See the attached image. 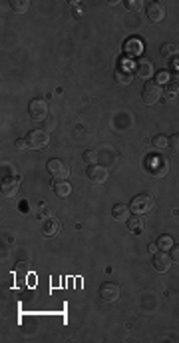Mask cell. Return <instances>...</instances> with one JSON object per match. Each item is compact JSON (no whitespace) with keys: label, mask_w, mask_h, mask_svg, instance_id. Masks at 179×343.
I'll use <instances>...</instances> for the list:
<instances>
[{"label":"cell","mask_w":179,"mask_h":343,"mask_svg":"<svg viewBox=\"0 0 179 343\" xmlns=\"http://www.w3.org/2000/svg\"><path fill=\"white\" fill-rule=\"evenodd\" d=\"M100 298L108 304H114L116 300H119V285L118 283H112V281H106L102 283L100 287Z\"/></svg>","instance_id":"obj_7"},{"label":"cell","mask_w":179,"mask_h":343,"mask_svg":"<svg viewBox=\"0 0 179 343\" xmlns=\"http://www.w3.org/2000/svg\"><path fill=\"white\" fill-rule=\"evenodd\" d=\"M159 52H161V56H163L165 60H171V58H175V56L179 54V46L173 44V42H165V44L159 48Z\"/></svg>","instance_id":"obj_15"},{"label":"cell","mask_w":179,"mask_h":343,"mask_svg":"<svg viewBox=\"0 0 179 343\" xmlns=\"http://www.w3.org/2000/svg\"><path fill=\"white\" fill-rule=\"evenodd\" d=\"M171 258L165 254V252H159V254H155L153 256V267L159 271V273H163V271H167L169 267H171Z\"/></svg>","instance_id":"obj_12"},{"label":"cell","mask_w":179,"mask_h":343,"mask_svg":"<svg viewBox=\"0 0 179 343\" xmlns=\"http://www.w3.org/2000/svg\"><path fill=\"white\" fill-rule=\"evenodd\" d=\"M88 180L94 182V184H104L108 180V170L104 166H100V164L90 166L88 168Z\"/></svg>","instance_id":"obj_10"},{"label":"cell","mask_w":179,"mask_h":343,"mask_svg":"<svg viewBox=\"0 0 179 343\" xmlns=\"http://www.w3.org/2000/svg\"><path fill=\"white\" fill-rule=\"evenodd\" d=\"M24 140H26V144H28V148H30V150H42L44 146L48 144L50 136H48L46 130L36 128V130H32V132H28V136H26Z\"/></svg>","instance_id":"obj_3"},{"label":"cell","mask_w":179,"mask_h":343,"mask_svg":"<svg viewBox=\"0 0 179 343\" xmlns=\"http://www.w3.org/2000/svg\"><path fill=\"white\" fill-rule=\"evenodd\" d=\"M148 18L151 20V22H161L163 18H165V4L163 2H149L148 4Z\"/></svg>","instance_id":"obj_9"},{"label":"cell","mask_w":179,"mask_h":343,"mask_svg":"<svg viewBox=\"0 0 179 343\" xmlns=\"http://www.w3.org/2000/svg\"><path fill=\"white\" fill-rule=\"evenodd\" d=\"M54 193L58 195V198H68V195L72 193V186L68 184V180H66V182H56Z\"/></svg>","instance_id":"obj_17"},{"label":"cell","mask_w":179,"mask_h":343,"mask_svg":"<svg viewBox=\"0 0 179 343\" xmlns=\"http://www.w3.org/2000/svg\"><path fill=\"white\" fill-rule=\"evenodd\" d=\"M129 206H125V204H116L114 206V210H112V218L116 220V222H127L129 220Z\"/></svg>","instance_id":"obj_13"},{"label":"cell","mask_w":179,"mask_h":343,"mask_svg":"<svg viewBox=\"0 0 179 343\" xmlns=\"http://www.w3.org/2000/svg\"><path fill=\"white\" fill-rule=\"evenodd\" d=\"M98 160H100V156H98L96 150H88V152H84V162H88L90 166H96Z\"/></svg>","instance_id":"obj_22"},{"label":"cell","mask_w":179,"mask_h":343,"mask_svg":"<svg viewBox=\"0 0 179 343\" xmlns=\"http://www.w3.org/2000/svg\"><path fill=\"white\" fill-rule=\"evenodd\" d=\"M148 170L153 178H165L169 174V160L165 156H151L148 160Z\"/></svg>","instance_id":"obj_2"},{"label":"cell","mask_w":179,"mask_h":343,"mask_svg":"<svg viewBox=\"0 0 179 343\" xmlns=\"http://www.w3.org/2000/svg\"><path fill=\"white\" fill-rule=\"evenodd\" d=\"M151 144H153V148H155V150H165L167 146H169V138L163 136V134H159V136H155V138L151 140Z\"/></svg>","instance_id":"obj_21"},{"label":"cell","mask_w":179,"mask_h":343,"mask_svg":"<svg viewBox=\"0 0 179 343\" xmlns=\"http://www.w3.org/2000/svg\"><path fill=\"white\" fill-rule=\"evenodd\" d=\"M38 214H40V216H42L44 220H50V218H54V214H52V210H50V208H46V206H44V204L40 206V210H38Z\"/></svg>","instance_id":"obj_27"},{"label":"cell","mask_w":179,"mask_h":343,"mask_svg":"<svg viewBox=\"0 0 179 343\" xmlns=\"http://www.w3.org/2000/svg\"><path fill=\"white\" fill-rule=\"evenodd\" d=\"M131 80H133V72L129 68H118L116 70V82L118 84L127 86V84H131Z\"/></svg>","instance_id":"obj_16"},{"label":"cell","mask_w":179,"mask_h":343,"mask_svg":"<svg viewBox=\"0 0 179 343\" xmlns=\"http://www.w3.org/2000/svg\"><path fill=\"white\" fill-rule=\"evenodd\" d=\"M10 8H12L16 14H26L28 8H30V2H28V0H12V2H10Z\"/></svg>","instance_id":"obj_19"},{"label":"cell","mask_w":179,"mask_h":343,"mask_svg":"<svg viewBox=\"0 0 179 343\" xmlns=\"http://www.w3.org/2000/svg\"><path fill=\"white\" fill-rule=\"evenodd\" d=\"M125 50H127L129 54H138V52L142 50L140 40H127V42H125Z\"/></svg>","instance_id":"obj_23"},{"label":"cell","mask_w":179,"mask_h":343,"mask_svg":"<svg viewBox=\"0 0 179 343\" xmlns=\"http://www.w3.org/2000/svg\"><path fill=\"white\" fill-rule=\"evenodd\" d=\"M58 231H60V222L56 218L46 220V224L42 226V233L46 237H54V235H58Z\"/></svg>","instance_id":"obj_14"},{"label":"cell","mask_w":179,"mask_h":343,"mask_svg":"<svg viewBox=\"0 0 179 343\" xmlns=\"http://www.w3.org/2000/svg\"><path fill=\"white\" fill-rule=\"evenodd\" d=\"M169 252H171V256H169L171 262H173V264H179V246H173Z\"/></svg>","instance_id":"obj_28"},{"label":"cell","mask_w":179,"mask_h":343,"mask_svg":"<svg viewBox=\"0 0 179 343\" xmlns=\"http://www.w3.org/2000/svg\"><path fill=\"white\" fill-rule=\"evenodd\" d=\"M46 168H48L50 176H52L56 182H66V180L70 178V168H68L62 160H50Z\"/></svg>","instance_id":"obj_6"},{"label":"cell","mask_w":179,"mask_h":343,"mask_svg":"<svg viewBox=\"0 0 179 343\" xmlns=\"http://www.w3.org/2000/svg\"><path fill=\"white\" fill-rule=\"evenodd\" d=\"M165 96L169 98V100H173V98H177L179 96V82L175 80V82H169V84H165Z\"/></svg>","instance_id":"obj_20"},{"label":"cell","mask_w":179,"mask_h":343,"mask_svg":"<svg viewBox=\"0 0 179 343\" xmlns=\"http://www.w3.org/2000/svg\"><path fill=\"white\" fill-rule=\"evenodd\" d=\"M153 206H155V200L151 198L149 193H138L136 198L131 200V208H129V210H131L133 214H138V216H144V214L151 212Z\"/></svg>","instance_id":"obj_1"},{"label":"cell","mask_w":179,"mask_h":343,"mask_svg":"<svg viewBox=\"0 0 179 343\" xmlns=\"http://www.w3.org/2000/svg\"><path fill=\"white\" fill-rule=\"evenodd\" d=\"M173 76H175V80H177V82H179V64H177V66H175V70H173Z\"/></svg>","instance_id":"obj_31"},{"label":"cell","mask_w":179,"mask_h":343,"mask_svg":"<svg viewBox=\"0 0 179 343\" xmlns=\"http://www.w3.org/2000/svg\"><path fill=\"white\" fill-rule=\"evenodd\" d=\"M28 114H30L32 120L42 122L44 118L48 116V102L42 100V98H34V100L28 104Z\"/></svg>","instance_id":"obj_5"},{"label":"cell","mask_w":179,"mask_h":343,"mask_svg":"<svg viewBox=\"0 0 179 343\" xmlns=\"http://www.w3.org/2000/svg\"><path fill=\"white\" fill-rule=\"evenodd\" d=\"M155 246H157L159 252H169L173 248V239H171V235H159V239L155 241Z\"/></svg>","instance_id":"obj_18"},{"label":"cell","mask_w":179,"mask_h":343,"mask_svg":"<svg viewBox=\"0 0 179 343\" xmlns=\"http://www.w3.org/2000/svg\"><path fill=\"white\" fill-rule=\"evenodd\" d=\"M155 84H169V72H165V70H161L157 76H155Z\"/></svg>","instance_id":"obj_25"},{"label":"cell","mask_w":179,"mask_h":343,"mask_svg":"<svg viewBox=\"0 0 179 343\" xmlns=\"http://www.w3.org/2000/svg\"><path fill=\"white\" fill-rule=\"evenodd\" d=\"M169 148H171L173 152H179V132L173 134V136L169 138Z\"/></svg>","instance_id":"obj_26"},{"label":"cell","mask_w":179,"mask_h":343,"mask_svg":"<svg viewBox=\"0 0 179 343\" xmlns=\"http://www.w3.org/2000/svg\"><path fill=\"white\" fill-rule=\"evenodd\" d=\"M129 229H142V220L136 218V222H129Z\"/></svg>","instance_id":"obj_29"},{"label":"cell","mask_w":179,"mask_h":343,"mask_svg":"<svg viewBox=\"0 0 179 343\" xmlns=\"http://www.w3.org/2000/svg\"><path fill=\"white\" fill-rule=\"evenodd\" d=\"M144 6L142 0H125V8L127 10H140Z\"/></svg>","instance_id":"obj_24"},{"label":"cell","mask_w":179,"mask_h":343,"mask_svg":"<svg viewBox=\"0 0 179 343\" xmlns=\"http://www.w3.org/2000/svg\"><path fill=\"white\" fill-rule=\"evenodd\" d=\"M20 190V178L18 176H8L2 180V195L4 198H12Z\"/></svg>","instance_id":"obj_8"},{"label":"cell","mask_w":179,"mask_h":343,"mask_svg":"<svg viewBox=\"0 0 179 343\" xmlns=\"http://www.w3.org/2000/svg\"><path fill=\"white\" fill-rule=\"evenodd\" d=\"M16 150H24V148H28V144H26V140H16Z\"/></svg>","instance_id":"obj_30"},{"label":"cell","mask_w":179,"mask_h":343,"mask_svg":"<svg viewBox=\"0 0 179 343\" xmlns=\"http://www.w3.org/2000/svg\"><path fill=\"white\" fill-rule=\"evenodd\" d=\"M136 76L142 78V80H146V82H149V78L153 76V66H151V62H149V60H140L138 66H136Z\"/></svg>","instance_id":"obj_11"},{"label":"cell","mask_w":179,"mask_h":343,"mask_svg":"<svg viewBox=\"0 0 179 343\" xmlns=\"http://www.w3.org/2000/svg\"><path fill=\"white\" fill-rule=\"evenodd\" d=\"M161 96H163V90L159 84L155 82H146L144 86V92H142V98H144V102L148 106H155L159 100H161Z\"/></svg>","instance_id":"obj_4"}]
</instances>
